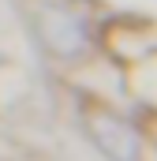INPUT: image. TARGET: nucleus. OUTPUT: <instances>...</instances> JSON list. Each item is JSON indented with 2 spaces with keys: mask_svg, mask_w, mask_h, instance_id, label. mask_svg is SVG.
Returning a JSON list of instances; mask_svg holds the SVG:
<instances>
[{
  "mask_svg": "<svg viewBox=\"0 0 157 161\" xmlns=\"http://www.w3.org/2000/svg\"><path fill=\"white\" fill-rule=\"evenodd\" d=\"M82 120L90 127V135H94V142L105 150V154H112L116 161H135V150H138V139H135V131L127 127V124L120 120L116 113H109V109H97V105H90L86 113H82Z\"/></svg>",
  "mask_w": 157,
  "mask_h": 161,
  "instance_id": "f257e3e1",
  "label": "nucleus"
},
{
  "mask_svg": "<svg viewBox=\"0 0 157 161\" xmlns=\"http://www.w3.org/2000/svg\"><path fill=\"white\" fill-rule=\"evenodd\" d=\"M38 34L45 41V49L56 53V56H78L86 49V26H82V19H75V11H64V8H49L41 15Z\"/></svg>",
  "mask_w": 157,
  "mask_h": 161,
  "instance_id": "f03ea898",
  "label": "nucleus"
}]
</instances>
